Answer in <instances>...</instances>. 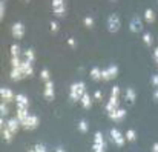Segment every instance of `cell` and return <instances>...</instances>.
<instances>
[{"label":"cell","mask_w":158,"mask_h":152,"mask_svg":"<svg viewBox=\"0 0 158 152\" xmlns=\"http://www.w3.org/2000/svg\"><path fill=\"white\" fill-rule=\"evenodd\" d=\"M85 92H86V85H85V82H75V83L71 85L69 99H71V101H80V99L83 97Z\"/></svg>","instance_id":"1"},{"label":"cell","mask_w":158,"mask_h":152,"mask_svg":"<svg viewBox=\"0 0 158 152\" xmlns=\"http://www.w3.org/2000/svg\"><path fill=\"white\" fill-rule=\"evenodd\" d=\"M120 28H121V20H120V17H118L117 14H110V15L107 17V31L112 32V34H115V32L120 31Z\"/></svg>","instance_id":"2"},{"label":"cell","mask_w":158,"mask_h":152,"mask_svg":"<svg viewBox=\"0 0 158 152\" xmlns=\"http://www.w3.org/2000/svg\"><path fill=\"white\" fill-rule=\"evenodd\" d=\"M39 125H40V118L37 115H31L29 114V117L22 123V128L26 129V131H34V129L39 128Z\"/></svg>","instance_id":"3"},{"label":"cell","mask_w":158,"mask_h":152,"mask_svg":"<svg viewBox=\"0 0 158 152\" xmlns=\"http://www.w3.org/2000/svg\"><path fill=\"white\" fill-rule=\"evenodd\" d=\"M117 74H118V66H117V65H110L109 68L102 69V80L109 82V80L115 78V77H117Z\"/></svg>","instance_id":"4"},{"label":"cell","mask_w":158,"mask_h":152,"mask_svg":"<svg viewBox=\"0 0 158 152\" xmlns=\"http://www.w3.org/2000/svg\"><path fill=\"white\" fill-rule=\"evenodd\" d=\"M109 134H110V138H112V141L118 146V148H121V146H124V143H126V137L118 131V129H115V128H112L110 131H109Z\"/></svg>","instance_id":"5"},{"label":"cell","mask_w":158,"mask_h":152,"mask_svg":"<svg viewBox=\"0 0 158 152\" xmlns=\"http://www.w3.org/2000/svg\"><path fill=\"white\" fill-rule=\"evenodd\" d=\"M52 11L55 15L63 17L66 14V3H64V0H52Z\"/></svg>","instance_id":"6"},{"label":"cell","mask_w":158,"mask_h":152,"mask_svg":"<svg viewBox=\"0 0 158 152\" xmlns=\"http://www.w3.org/2000/svg\"><path fill=\"white\" fill-rule=\"evenodd\" d=\"M11 32H12V37L14 39H23V36H25V25L23 23H20V22H17V23H14L12 25V28H11Z\"/></svg>","instance_id":"7"},{"label":"cell","mask_w":158,"mask_h":152,"mask_svg":"<svg viewBox=\"0 0 158 152\" xmlns=\"http://www.w3.org/2000/svg\"><path fill=\"white\" fill-rule=\"evenodd\" d=\"M120 97H114V95H110L109 97V100L106 103V112L107 114H112L114 111H117L118 108H120V101H118Z\"/></svg>","instance_id":"8"},{"label":"cell","mask_w":158,"mask_h":152,"mask_svg":"<svg viewBox=\"0 0 158 152\" xmlns=\"http://www.w3.org/2000/svg\"><path fill=\"white\" fill-rule=\"evenodd\" d=\"M43 97L46 100H54L55 97V91H54V82H46L45 83V91H43Z\"/></svg>","instance_id":"9"},{"label":"cell","mask_w":158,"mask_h":152,"mask_svg":"<svg viewBox=\"0 0 158 152\" xmlns=\"http://www.w3.org/2000/svg\"><path fill=\"white\" fill-rule=\"evenodd\" d=\"M129 28H131L132 32H141L143 31V23H141V20H140L138 15H134L132 17V20L129 23Z\"/></svg>","instance_id":"10"},{"label":"cell","mask_w":158,"mask_h":152,"mask_svg":"<svg viewBox=\"0 0 158 152\" xmlns=\"http://www.w3.org/2000/svg\"><path fill=\"white\" fill-rule=\"evenodd\" d=\"M11 80L12 82H20V80H23L26 75L23 74V71H22V68H11Z\"/></svg>","instance_id":"11"},{"label":"cell","mask_w":158,"mask_h":152,"mask_svg":"<svg viewBox=\"0 0 158 152\" xmlns=\"http://www.w3.org/2000/svg\"><path fill=\"white\" fill-rule=\"evenodd\" d=\"M20 126H22V123L19 121L17 117H14V118H9V120H8V126H6V128H8L12 134H17L19 129H20Z\"/></svg>","instance_id":"12"},{"label":"cell","mask_w":158,"mask_h":152,"mask_svg":"<svg viewBox=\"0 0 158 152\" xmlns=\"http://www.w3.org/2000/svg\"><path fill=\"white\" fill-rule=\"evenodd\" d=\"M20 68H22V71H23V74H25L26 77H31V75L34 74V65L29 63L28 60H23L22 65H20Z\"/></svg>","instance_id":"13"},{"label":"cell","mask_w":158,"mask_h":152,"mask_svg":"<svg viewBox=\"0 0 158 152\" xmlns=\"http://www.w3.org/2000/svg\"><path fill=\"white\" fill-rule=\"evenodd\" d=\"M124 117H126V111L123 108H118L117 111H114L112 114H109V118L114 120V121H121Z\"/></svg>","instance_id":"14"},{"label":"cell","mask_w":158,"mask_h":152,"mask_svg":"<svg viewBox=\"0 0 158 152\" xmlns=\"http://www.w3.org/2000/svg\"><path fill=\"white\" fill-rule=\"evenodd\" d=\"M14 101L17 103V108H29V99L25 94H17Z\"/></svg>","instance_id":"15"},{"label":"cell","mask_w":158,"mask_h":152,"mask_svg":"<svg viewBox=\"0 0 158 152\" xmlns=\"http://www.w3.org/2000/svg\"><path fill=\"white\" fill-rule=\"evenodd\" d=\"M0 97H2V100L3 101L15 100V95L12 94V91H11L9 88H2V89H0Z\"/></svg>","instance_id":"16"},{"label":"cell","mask_w":158,"mask_h":152,"mask_svg":"<svg viewBox=\"0 0 158 152\" xmlns=\"http://www.w3.org/2000/svg\"><path fill=\"white\" fill-rule=\"evenodd\" d=\"M124 99H126V101H127L129 104H134L135 100H137V92H135V89L127 88V89H126V94H124Z\"/></svg>","instance_id":"17"},{"label":"cell","mask_w":158,"mask_h":152,"mask_svg":"<svg viewBox=\"0 0 158 152\" xmlns=\"http://www.w3.org/2000/svg\"><path fill=\"white\" fill-rule=\"evenodd\" d=\"M28 117H29V111H28V108H17V118H19L20 123H23Z\"/></svg>","instance_id":"18"},{"label":"cell","mask_w":158,"mask_h":152,"mask_svg":"<svg viewBox=\"0 0 158 152\" xmlns=\"http://www.w3.org/2000/svg\"><path fill=\"white\" fill-rule=\"evenodd\" d=\"M155 11L154 9H151V8H148L146 11H144V20L149 23V25H152L154 22H155Z\"/></svg>","instance_id":"19"},{"label":"cell","mask_w":158,"mask_h":152,"mask_svg":"<svg viewBox=\"0 0 158 152\" xmlns=\"http://www.w3.org/2000/svg\"><path fill=\"white\" fill-rule=\"evenodd\" d=\"M80 103H81V106H83L85 109H91V106H92V100H91V95H89L88 92H85V94H83V97L80 99Z\"/></svg>","instance_id":"20"},{"label":"cell","mask_w":158,"mask_h":152,"mask_svg":"<svg viewBox=\"0 0 158 152\" xmlns=\"http://www.w3.org/2000/svg\"><path fill=\"white\" fill-rule=\"evenodd\" d=\"M89 75H91V78H92L94 82H98V80H102V69H100L98 66H94V68L91 69Z\"/></svg>","instance_id":"21"},{"label":"cell","mask_w":158,"mask_h":152,"mask_svg":"<svg viewBox=\"0 0 158 152\" xmlns=\"http://www.w3.org/2000/svg\"><path fill=\"white\" fill-rule=\"evenodd\" d=\"M77 128H78V131H80L81 134H86V132L89 131V123H88L86 120H80L78 125H77Z\"/></svg>","instance_id":"22"},{"label":"cell","mask_w":158,"mask_h":152,"mask_svg":"<svg viewBox=\"0 0 158 152\" xmlns=\"http://www.w3.org/2000/svg\"><path fill=\"white\" fill-rule=\"evenodd\" d=\"M92 152H106V141H102V143L94 141V145H92Z\"/></svg>","instance_id":"23"},{"label":"cell","mask_w":158,"mask_h":152,"mask_svg":"<svg viewBox=\"0 0 158 152\" xmlns=\"http://www.w3.org/2000/svg\"><path fill=\"white\" fill-rule=\"evenodd\" d=\"M25 60H28L29 63H32L34 65V61H35V52H34V49H26V52H25Z\"/></svg>","instance_id":"24"},{"label":"cell","mask_w":158,"mask_h":152,"mask_svg":"<svg viewBox=\"0 0 158 152\" xmlns=\"http://www.w3.org/2000/svg\"><path fill=\"white\" fill-rule=\"evenodd\" d=\"M143 42H144L146 46H152V45H154V37H152V34H151V32H144V34H143Z\"/></svg>","instance_id":"25"},{"label":"cell","mask_w":158,"mask_h":152,"mask_svg":"<svg viewBox=\"0 0 158 152\" xmlns=\"http://www.w3.org/2000/svg\"><path fill=\"white\" fill-rule=\"evenodd\" d=\"M12 135H14V134H12L8 128H3V129H2V137H3V140H5V141H8V143H9V141L12 140Z\"/></svg>","instance_id":"26"},{"label":"cell","mask_w":158,"mask_h":152,"mask_svg":"<svg viewBox=\"0 0 158 152\" xmlns=\"http://www.w3.org/2000/svg\"><path fill=\"white\" fill-rule=\"evenodd\" d=\"M124 137H126L127 141H132V143H134V141L137 140V132H135L134 129H127L126 134H124Z\"/></svg>","instance_id":"27"},{"label":"cell","mask_w":158,"mask_h":152,"mask_svg":"<svg viewBox=\"0 0 158 152\" xmlns=\"http://www.w3.org/2000/svg\"><path fill=\"white\" fill-rule=\"evenodd\" d=\"M6 103H8V101H3V100H2V103H0V117H6L8 112H9Z\"/></svg>","instance_id":"28"},{"label":"cell","mask_w":158,"mask_h":152,"mask_svg":"<svg viewBox=\"0 0 158 152\" xmlns=\"http://www.w3.org/2000/svg\"><path fill=\"white\" fill-rule=\"evenodd\" d=\"M11 57H20V46L11 45Z\"/></svg>","instance_id":"29"},{"label":"cell","mask_w":158,"mask_h":152,"mask_svg":"<svg viewBox=\"0 0 158 152\" xmlns=\"http://www.w3.org/2000/svg\"><path fill=\"white\" fill-rule=\"evenodd\" d=\"M20 65H22L20 57H11V68H20Z\"/></svg>","instance_id":"30"},{"label":"cell","mask_w":158,"mask_h":152,"mask_svg":"<svg viewBox=\"0 0 158 152\" xmlns=\"http://www.w3.org/2000/svg\"><path fill=\"white\" fill-rule=\"evenodd\" d=\"M40 77H42V80L46 83V82H49L51 74H49V71H48V69H42V71H40Z\"/></svg>","instance_id":"31"},{"label":"cell","mask_w":158,"mask_h":152,"mask_svg":"<svg viewBox=\"0 0 158 152\" xmlns=\"http://www.w3.org/2000/svg\"><path fill=\"white\" fill-rule=\"evenodd\" d=\"M28 152H48V151H46V148H45L43 145H35V146H32Z\"/></svg>","instance_id":"32"},{"label":"cell","mask_w":158,"mask_h":152,"mask_svg":"<svg viewBox=\"0 0 158 152\" xmlns=\"http://www.w3.org/2000/svg\"><path fill=\"white\" fill-rule=\"evenodd\" d=\"M83 23H85L86 28H92V26H94V19H92L91 15H86L85 20H83Z\"/></svg>","instance_id":"33"},{"label":"cell","mask_w":158,"mask_h":152,"mask_svg":"<svg viewBox=\"0 0 158 152\" xmlns=\"http://www.w3.org/2000/svg\"><path fill=\"white\" fill-rule=\"evenodd\" d=\"M110 95H114V97H120V88H118L117 85L112 88V91H110Z\"/></svg>","instance_id":"34"},{"label":"cell","mask_w":158,"mask_h":152,"mask_svg":"<svg viewBox=\"0 0 158 152\" xmlns=\"http://www.w3.org/2000/svg\"><path fill=\"white\" fill-rule=\"evenodd\" d=\"M151 85H152L154 88H158V75H157V74L151 77Z\"/></svg>","instance_id":"35"},{"label":"cell","mask_w":158,"mask_h":152,"mask_svg":"<svg viewBox=\"0 0 158 152\" xmlns=\"http://www.w3.org/2000/svg\"><path fill=\"white\" fill-rule=\"evenodd\" d=\"M3 17H5V2L2 0L0 2V20H3Z\"/></svg>","instance_id":"36"},{"label":"cell","mask_w":158,"mask_h":152,"mask_svg":"<svg viewBox=\"0 0 158 152\" xmlns=\"http://www.w3.org/2000/svg\"><path fill=\"white\" fill-rule=\"evenodd\" d=\"M49 26H51V31H52V32H58V23H57V22H51V23H49Z\"/></svg>","instance_id":"37"},{"label":"cell","mask_w":158,"mask_h":152,"mask_svg":"<svg viewBox=\"0 0 158 152\" xmlns=\"http://www.w3.org/2000/svg\"><path fill=\"white\" fill-rule=\"evenodd\" d=\"M94 99L97 101H100L103 99V94H102V91H95V94H94Z\"/></svg>","instance_id":"38"},{"label":"cell","mask_w":158,"mask_h":152,"mask_svg":"<svg viewBox=\"0 0 158 152\" xmlns=\"http://www.w3.org/2000/svg\"><path fill=\"white\" fill-rule=\"evenodd\" d=\"M152 97H154V101H155V103H158V88H155V89H154Z\"/></svg>","instance_id":"39"},{"label":"cell","mask_w":158,"mask_h":152,"mask_svg":"<svg viewBox=\"0 0 158 152\" xmlns=\"http://www.w3.org/2000/svg\"><path fill=\"white\" fill-rule=\"evenodd\" d=\"M68 45H69L71 48H74V46H75V39H72V37L68 39Z\"/></svg>","instance_id":"40"},{"label":"cell","mask_w":158,"mask_h":152,"mask_svg":"<svg viewBox=\"0 0 158 152\" xmlns=\"http://www.w3.org/2000/svg\"><path fill=\"white\" fill-rule=\"evenodd\" d=\"M151 151H152V152H158V141H155V143L152 145V148H151Z\"/></svg>","instance_id":"41"},{"label":"cell","mask_w":158,"mask_h":152,"mask_svg":"<svg viewBox=\"0 0 158 152\" xmlns=\"http://www.w3.org/2000/svg\"><path fill=\"white\" fill-rule=\"evenodd\" d=\"M152 57H154V60H155V61L158 60V48H155V49H154V54H152Z\"/></svg>","instance_id":"42"},{"label":"cell","mask_w":158,"mask_h":152,"mask_svg":"<svg viewBox=\"0 0 158 152\" xmlns=\"http://www.w3.org/2000/svg\"><path fill=\"white\" fill-rule=\"evenodd\" d=\"M55 152H66V151H64L63 148H57V149H55Z\"/></svg>","instance_id":"43"},{"label":"cell","mask_w":158,"mask_h":152,"mask_svg":"<svg viewBox=\"0 0 158 152\" xmlns=\"http://www.w3.org/2000/svg\"><path fill=\"white\" fill-rule=\"evenodd\" d=\"M25 2H29V0H25Z\"/></svg>","instance_id":"44"},{"label":"cell","mask_w":158,"mask_h":152,"mask_svg":"<svg viewBox=\"0 0 158 152\" xmlns=\"http://www.w3.org/2000/svg\"><path fill=\"white\" fill-rule=\"evenodd\" d=\"M157 65H158V60H157Z\"/></svg>","instance_id":"45"}]
</instances>
